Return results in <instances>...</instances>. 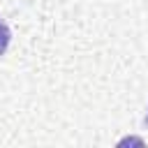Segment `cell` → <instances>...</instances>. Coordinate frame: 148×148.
<instances>
[{"label":"cell","instance_id":"1","mask_svg":"<svg viewBox=\"0 0 148 148\" xmlns=\"http://www.w3.org/2000/svg\"><path fill=\"white\" fill-rule=\"evenodd\" d=\"M9 39H12L9 25H7V23H5V18L0 16V56L7 51V46H9Z\"/></svg>","mask_w":148,"mask_h":148},{"label":"cell","instance_id":"2","mask_svg":"<svg viewBox=\"0 0 148 148\" xmlns=\"http://www.w3.org/2000/svg\"><path fill=\"white\" fill-rule=\"evenodd\" d=\"M146 125H148V113H146Z\"/></svg>","mask_w":148,"mask_h":148}]
</instances>
